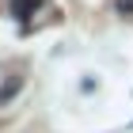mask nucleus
Wrapping results in <instances>:
<instances>
[{
  "mask_svg": "<svg viewBox=\"0 0 133 133\" xmlns=\"http://www.w3.org/2000/svg\"><path fill=\"white\" fill-rule=\"evenodd\" d=\"M31 8H38V0H15V15H27Z\"/></svg>",
  "mask_w": 133,
  "mask_h": 133,
  "instance_id": "f257e3e1",
  "label": "nucleus"
}]
</instances>
